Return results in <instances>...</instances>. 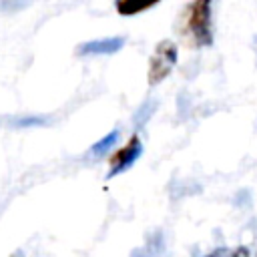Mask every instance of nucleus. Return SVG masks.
Segmentation results:
<instances>
[{"instance_id": "nucleus-1", "label": "nucleus", "mask_w": 257, "mask_h": 257, "mask_svg": "<svg viewBox=\"0 0 257 257\" xmlns=\"http://www.w3.org/2000/svg\"><path fill=\"white\" fill-rule=\"evenodd\" d=\"M183 38L193 48H207L215 40L213 32V0H191L183 14L179 26Z\"/></svg>"}, {"instance_id": "nucleus-2", "label": "nucleus", "mask_w": 257, "mask_h": 257, "mask_svg": "<svg viewBox=\"0 0 257 257\" xmlns=\"http://www.w3.org/2000/svg\"><path fill=\"white\" fill-rule=\"evenodd\" d=\"M177 60H179V48H177V44L173 40H169V38L161 40L155 46V50H153V54L149 58V70H147L149 84L151 86L161 84L173 72Z\"/></svg>"}, {"instance_id": "nucleus-3", "label": "nucleus", "mask_w": 257, "mask_h": 257, "mask_svg": "<svg viewBox=\"0 0 257 257\" xmlns=\"http://www.w3.org/2000/svg\"><path fill=\"white\" fill-rule=\"evenodd\" d=\"M143 155V141L139 135H133L126 145H122L118 151H114L108 159V173H106V179H112L120 173H124L126 169H131L135 165V161Z\"/></svg>"}, {"instance_id": "nucleus-4", "label": "nucleus", "mask_w": 257, "mask_h": 257, "mask_svg": "<svg viewBox=\"0 0 257 257\" xmlns=\"http://www.w3.org/2000/svg\"><path fill=\"white\" fill-rule=\"evenodd\" d=\"M122 46H124V36H106L78 44L76 52L80 56H108V54H116Z\"/></svg>"}, {"instance_id": "nucleus-5", "label": "nucleus", "mask_w": 257, "mask_h": 257, "mask_svg": "<svg viewBox=\"0 0 257 257\" xmlns=\"http://www.w3.org/2000/svg\"><path fill=\"white\" fill-rule=\"evenodd\" d=\"M161 0H114V10L118 16H137L153 6H157Z\"/></svg>"}, {"instance_id": "nucleus-6", "label": "nucleus", "mask_w": 257, "mask_h": 257, "mask_svg": "<svg viewBox=\"0 0 257 257\" xmlns=\"http://www.w3.org/2000/svg\"><path fill=\"white\" fill-rule=\"evenodd\" d=\"M118 141V131H110L108 135H104L100 141H96L92 147H90V155L92 157H102L106 151L112 149V145Z\"/></svg>"}, {"instance_id": "nucleus-7", "label": "nucleus", "mask_w": 257, "mask_h": 257, "mask_svg": "<svg viewBox=\"0 0 257 257\" xmlns=\"http://www.w3.org/2000/svg\"><path fill=\"white\" fill-rule=\"evenodd\" d=\"M205 257H251L249 247L245 245H237V247H217L211 253H207Z\"/></svg>"}, {"instance_id": "nucleus-8", "label": "nucleus", "mask_w": 257, "mask_h": 257, "mask_svg": "<svg viewBox=\"0 0 257 257\" xmlns=\"http://www.w3.org/2000/svg\"><path fill=\"white\" fill-rule=\"evenodd\" d=\"M36 122H42V118H24L22 124H36Z\"/></svg>"}]
</instances>
